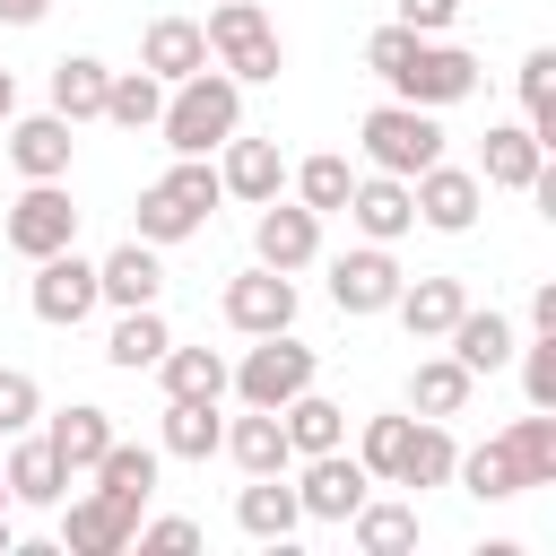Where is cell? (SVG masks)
Masks as SVG:
<instances>
[{
	"label": "cell",
	"instance_id": "obj_47",
	"mask_svg": "<svg viewBox=\"0 0 556 556\" xmlns=\"http://www.w3.org/2000/svg\"><path fill=\"white\" fill-rule=\"evenodd\" d=\"M530 330H556V278H547V287H530Z\"/></svg>",
	"mask_w": 556,
	"mask_h": 556
},
{
	"label": "cell",
	"instance_id": "obj_25",
	"mask_svg": "<svg viewBox=\"0 0 556 556\" xmlns=\"http://www.w3.org/2000/svg\"><path fill=\"white\" fill-rule=\"evenodd\" d=\"M156 469H165V452H156V443H122V434H113V443L96 452V469H87V478H96L113 504L148 513V495H156Z\"/></svg>",
	"mask_w": 556,
	"mask_h": 556
},
{
	"label": "cell",
	"instance_id": "obj_42",
	"mask_svg": "<svg viewBox=\"0 0 556 556\" xmlns=\"http://www.w3.org/2000/svg\"><path fill=\"white\" fill-rule=\"evenodd\" d=\"M513 365H521V400L530 408H556V330H530L513 348Z\"/></svg>",
	"mask_w": 556,
	"mask_h": 556
},
{
	"label": "cell",
	"instance_id": "obj_33",
	"mask_svg": "<svg viewBox=\"0 0 556 556\" xmlns=\"http://www.w3.org/2000/svg\"><path fill=\"white\" fill-rule=\"evenodd\" d=\"M217 434H226L217 400H165V417H156V452L165 460H208Z\"/></svg>",
	"mask_w": 556,
	"mask_h": 556
},
{
	"label": "cell",
	"instance_id": "obj_39",
	"mask_svg": "<svg viewBox=\"0 0 556 556\" xmlns=\"http://www.w3.org/2000/svg\"><path fill=\"white\" fill-rule=\"evenodd\" d=\"M287 182H295V200H304L313 217H339V208H348V191H356V165H348L339 148H321V156L287 165Z\"/></svg>",
	"mask_w": 556,
	"mask_h": 556
},
{
	"label": "cell",
	"instance_id": "obj_36",
	"mask_svg": "<svg viewBox=\"0 0 556 556\" xmlns=\"http://www.w3.org/2000/svg\"><path fill=\"white\" fill-rule=\"evenodd\" d=\"M452 460H460L452 417H417L408 426V452H400V486H452Z\"/></svg>",
	"mask_w": 556,
	"mask_h": 556
},
{
	"label": "cell",
	"instance_id": "obj_32",
	"mask_svg": "<svg viewBox=\"0 0 556 556\" xmlns=\"http://www.w3.org/2000/svg\"><path fill=\"white\" fill-rule=\"evenodd\" d=\"M104 87H113V70L96 52H61L52 61V113L61 122H104Z\"/></svg>",
	"mask_w": 556,
	"mask_h": 556
},
{
	"label": "cell",
	"instance_id": "obj_49",
	"mask_svg": "<svg viewBox=\"0 0 556 556\" xmlns=\"http://www.w3.org/2000/svg\"><path fill=\"white\" fill-rule=\"evenodd\" d=\"M9 547H17V530H9V513H0V556H9Z\"/></svg>",
	"mask_w": 556,
	"mask_h": 556
},
{
	"label": "cell",
	"instance_id": "obj_21",
	"mask_svg": "<svg viewBox=\"0 0 556 556\" xmlns=\"http://www.w3.org/2000/svg\"><path fill=\"white\" fill-rule=\"evenodd\" d=\"M96 295L113 304V313H130V304H156L165 295V261H156V243H113L104 261H96Z\"/></svg>",
	"mask_w": 556,
	"mask_h": 556
},
{
	"label": "cell",
	"instance_id": "obj_2",
	"mask_svg": "<svg viewBox=\"0 0 556 556\" xmlns=\"http://www.w3.org/2000/svg\"><path fill=\"white\" fill-rule=\"evenodd\" d=\"M217 165L208 156H174L148 191H139V208H130V235L139 243H156V252H174V243H191L208 217H217Z\"/></svg>",
	"mask_w": 556,
	"mask_h": 556
},
{
	"label": "cell",
	"instance_id": "obj_14",
	"mask_svg": "<svg viewBox=\"0 0 556 556\" xmlns=\"http://www.w3.org/2000/svg\"><path fill=\"white\" fill-rule=\"evenodd\" d=\"M217 313H226V330H235V339H261V330H295V278L252 261L243 278H226Z\"/></svg>",
	"mask_w": 556,
	"mask_h": 556
},
{
	"label": "cell",
	"instance_id": "obj_19",
	"mask_svg": "<svg viewBox=\"0 0 556 556\" xmlns=\"http://www.w3.org/2000/svg\"><path fill=\"white\" fill-rule=\"evenodd\" d=\"M235 530H243V539H261V547H287V539L304 530L295 478H287V469H269V478H243V486H235Z\"/></svg>",
	"mask_w": 556,
	"mask_h": 556
},
{
	"label": "cell",
	"instance_id": "obj_17",
	"mask_svg": "<svg viewBox=\"0 0 556 556\" xmlns=\"http://www.w3.org/2000/svg\"><path fill=\"white\" fill-rule=\"evenodd\" d=\"M217 191H226V200H243V208L278 200V191H287V156H278V139L235 130V139L217 148Z\"/></svg>",
	"mask_w": 556,
	"mask_h": 556
},
{
	"label": "cell",
	"instance_id": "obj_22",
	"mask_svg": "<svg viewBox=\"0 0 556 556\" xmlns=\"http://www.w3.org/2000/svg\"><path fill=\"white\" fill-rule=\"evenodd\" d=\"M35 426H43V443L61 452V469H70V478H87V469H96V452L113 443V408H96V400H70V408H43Z\"/></svg>",
	"mask_w": 556,
	"mask_h": 556
},
{
	"label": "cell",
	"instance_id": "obj_50",
	"mask_svg": "<svg viewBox=\"0 0 556 556\" xmlns=\"http://www.w3.org/2000/svg\"><path fill=\"white\" fill-rule=\"evenodd\" d=\"M0 513H9V478H0Z\"/></svg>",
	"mask_w": 556,
	"mask_h": 556
},
{
	"label": "cell",
	"instance_id": "obj_9",
	"mask_svg": "<svg viewBox=\"0 0 556 556\" xmlns=\"http://www.w3.org/2000/svg\"><path fill=\"white\" fill-rule=\"evenodd\" d=\"M408 200H417V226H434V235H469L478 208H486V182H478V165L434 156L426 174H408Z\"/></svg>",
	"mask_w": 556,
	"mask_h": 556
},
{
	"label": "cell",
	"instance_id": "obj_7",
	"mask_svg": "<svg viewBox=\"0 0 556 556\" xmlns=\"http://www.w3.org/2000/svg\"><path fill=\"white\" fill-rule=\"evenodd\" d=\"M26 304H35V321L43 330H78L104 295H96V261L78 252V243H61V252H43L35 261V278H26Z\"/></svg>",
	"mask_w": 556,
	"mask_h": 556
},
{
	"label": "cell",
	"instance_id": "obj_28",
	"mask_svg": "<svg viewBox=\"0 0 556 556\" xmlns=\"http://www.w3.org/2000/svg\"><path fill=\"white\" fill-rule=\"evenodd\" d=\"M174 348V330H165V313L156 304H130V313H113V330H104V365L113 374H156V356Z\"/></svg>",
	"mask_w": 556,
	"mask_h": 556
},
{
	"label": "cell",
	"instance_id": "obj_43",
	"mask_svg": "<svg viewBox=\"0 0 556 556\" xmlns=\"http://www.w3.org/2000/svg\"><path fill=\"white\" fill-rule=\"evenodd\" d=\"M35 417H43V382H35L26 365H0V443H9V434H26Z\"/></svg>",
	"mask_w": 556,
	"mask_h": 556
},
{
	"label": "cell",
	"instance_id": "obj_26",
	"mask_svg": "<svg viewBox=\"0 0 556 556\" xmlns=\"http://www.w3.org/2000/svg\"><path fill=\"white\" fill-rule=\"evenodd\" d=\"M139 70H156L165 87L191 78V70H208V35H200V17H148V35H139Z\"/></svg>",
	"mask_w": 556,
	"mask_h": 556
},
{
	"label": "cell",
	"instance_id": "obj_23",
	"mask_svg": "<svg viewBox=\"0 0 556 556\" xmlns=\"http://www.w3.org/2000/svg\"><path fill=\"white\" fill-rule=\"evenodd\" d=\"M443 348H452L469 374H504V365H513V348H521V330H513L495 304H460V321L443 330Z\"/></svg>",
	"mask_w": 556,
	"mask_h": 556
},
{
	"label": "cell",
	"instance_id": "obj_13",
	"mask_svg": "<svg viewBox=\"0 0 556 556\" xmlns=\"http://www.w3.org/2000/svg\"><path fill=\"white\" fill-rule=\"evenodd\" d=\"M365 495H374V478H365V460H356L348 443L295 460V504H304V521H348Z\"/></svg>",
	"mask_w": 556,
	"mask_h": 556
},
{
	"label": "cell",
	"instance_id": "obj_5",
	"mask_svg": "<svg viewBox=\"0 0 556 556\" xmlns=\"http://www.w3.org/2000/svg\"><path fill=\"white\" fill-rule=\"evenodd\" d=\"M356 148H365V165L374 174H426L434 156H443V113H426V104H400V96H382L365 122H356Z\"/></svg>",
	"mask_w": 556,
	"mask_h": 556
},
{
	"label": "cell",
	"instance_id": "obj_40",
	"mask_svg": "<svg viewBox=\"0 0 556 556\" xmlns=\"http://www.w3.org/2000/svg\"><path fill=\"white\" fill-rule=\"evenodd\" d=\"M504 452L521 469V486H556V408H530L504 426Z\"/></svg>",
	"mask_w": 556,
	"mask_h": 556
},
{
	"label": "cell",
	"instance_id": "obj_18",
	"mask_svg": "<svg viewBox=\"0 0 556 556\" xmlns=\"http://www.w3.org/2000/svg\"><path fill=\"white\" fill-rule=\"evenodd\" d=\"M365 243H400V235H417V200H408V182L400 174H356V191H348V208H339Z\"/></svg>",
	"mask_w": 556,
	"mask_h": 556
},
{
	"label": "cell",
	"instance_id": "obj_27",
	"mask_svg": "<svg viewBox=\"0 0 556 556\" xmlns=\"http://www.w3.org/2000/svg\"><path fill=\"white\" fill-rule=\"evenodd\" d=\"M539 165H547V148L530 139V122H495L486 148H478V182H486V191H530Z\"/></svg>",
	"mask_w": 556,
	"mask_h": 556
},
{
	"label": "cell",
	"instance_id": "obj_10",
	"mask_svg": "<svg viewBox=\"0 0 556 556\" xmlns=\"http://www.w3.org/2000/svg\"><path fill=\"white\" fill-rule=\"evenodd\" d=\"M0 235H9V252L43 261V252L78 243V200H70L61 182H26V191L9 200V217H0Z\"/></svg>",
	"mask_w": 556,
	"mask_h": 556
},
{
	"label": "cell",
	"instance_id": "obj_16",
	"mask_svg": "<svg viewBox=\"0 0 556 556\" xmlns=\"http://www.w3.org/2000/svg\"><path fill=\"white\" fill-rule=\"evenodd\" d=\"M0 478H9V504H26V513H52V504L70 495V469H61V452H52L35 426L0 443Z\"/></svg>",
	"mask_w": 556,
	"mask_h": 556
},
{
	"label": "cell",
	"instance_id": "obj_20",
	"mask_svg": "<svg viewBox=\"0 0 556 556\" xmlns=\"http://www.w3.org/2000/svg\"><path fill=\"white\" fill-rule=\"evenodd\" d=\"M460 304H469V278H452V269H434V278H400V295H391V313H400V330H408L417 348H434V339L460 321Z\"/></svg>",
	"mask_w": 556,
	"mask_h": 556
},
{
	"label": "cell",
	"instance_id": "obj_3",
	"mask_svg": "<svg viewBox=\"0 0 556 556\" xmlns=\"http://www.w3.org/2000/svg\"><path fill=\"white\" fill-rule=\"evenodd\" d=\"M304 382H321V348H304L295 330H261V339L235 356L226 400H243V408H287Z\"/></svg>",
	"mask_w": 556,
	"mask_h": 556
},
{
	"label": "cell",
	"instance_id": "obj_34",
	"mask_svg": "<svg viewBox=\"0 0 556 556\" xmlns=\"http://www.w3.org/2000/svg\"><path fill=\"white\" fill-rule=\"evenodd\" d=\"M513 87H521V122H530V139L556 148V43H530L521 70H513Z\"/></svg>",
	"mask_w": 556,
	"mask_h": 556
},
{
	"label": "cell",
	"instance_id": "obj_31",
	"mask_svg": "<svg viewBox=\"0 0 556 556\" xmlns=\"http://www.w3.org/2000/svg\"><path fill=\"white\" fill-rule=\"evenodd\" d=\"M348 530H356V547H365V556H408V547L426 539L417 504H400V495H365V504L348 513Z\"/></svg>",
	"mask_w": 556,
	"mask_h": 556
},
{
	"label": "cell",
	"instance_id": "obj_4",
	"mask_svg": "<svg viewBox=\"0 0 556 556\" xmlns=\"http://www.w3.org/2000/svg\"><path fill=\"white\" fill-rule=\"evenodd\" d=\"M200 35H208V61H217L235 87H269V78L287 70V43H278V26H269L261 0H217Z\"/></svg>",
	"mask_w": 556,
	"mask_h": 556
},
{
	"label": "cell",
	"instance_id": "obj_30",
	"mask_svg": "<svg viewBox=\"0 0 556 556\" xmlns=\"http://www.w3.org/2000/svg\"><path fill=\"white\" fill-rule=\"evenodd\" d=\"M278 426H287V452H295V460H304V452H339V443H348V408H339L321 382H304V391L278 408Z\"/></svg>",
	"mask_w": 556,
	"mask_h": 556
},
{
	"label": "cell",
	"instance_id": "obj_44",
	"mask_svg": "<svg viewBox=\"0 0 556 556\" xmlns=\"http://www.w3.org/2000/svg\"><path fill=\"white\" fill-rule=\"evenodd\" d=\"M130 539H139V547H165V556H191V547H200V521H182V513H156V521H139Z\"/></svg>",
	"mask_w": 556,
	"mask_h": 556
},
{
	"label": "cell",
	"instance_id": "obj_45",
	"mask_svg": "<svg viewBox=\"0 0 556 556\" xmlns=\"http://www.w3.org/2000/svg\"><path fill=\"white\" fill-rule=\"evenodd\" d=\"M391 17H400L408 35H452V26H460V0H391Z\"/></svg>",
	"mask_w": 556,
	"mask_h": 556
},
{
	"label": "cell",
	"instance_id": "obj_1",
	"mask_svg": "<svg viewBox=\"0 0 556 556\" xmlns=\"http://www.w3.org/2000/svg\"><path fill=\"white\" fill-rule=\"evenodd\" d=\"M156 130H165V148H174V156H217V148L243 130V87L208 61V70H191V78H174V87H165Z\"/></svg>",
	"mask_w": 556,
	"mask_h": 556
},
{
	"label": "cell",
	"instance_id": "obj_24",
	"mask_svg": "<svg viewBox=\"0 0 556 556\" xmlns=\"http://www.w3.org/2000/svg\"><path fill=\"white\" fill-rule=\"evenodd\" d=\"M217 452L243 469V478H269V469H295V452H287V426H278V408H243V417H226V434H217Z\"/></svg>",
	"mask_w": 556,
	"mask_h": 556
},
{
	"label": "cell",
	"instance_id": "obj_37",
	"mask_svg": "<svg viewBox=\"0 0 556 556\" xmlns=\"http://www.w3.org/2000/svg\"><path fill=\"white\" fill-rule=\"evenodd\" d=\"M452 486H460V495H478V504H513V495H530V486H521V469H513V452H504V434H495V443H478V452H460V460H452Z\"/></svg>",
	"mask_w": 556,
	"mask_h": 556
},
{
	"label": "cell",
	"instance_id": "obj_6",
	"mask_svg": "<svg viewBox=\"0 0 556 556\" xmlns=\"http://www.w3.org/2000/svg\"><path fill=\"white\" fill-rule=\"evenodd\" d=\"M391 96H400V104H426V113H452V104L478 96V52L452 43V35H417V52H408V70L391 78Z\"/></svg>",
	"mask_w": 556,
	"mask_h": 556
},
{
	"label": "cell",
	"instance_id": "obj_8",
	"mask_svg": "<svg viewBox=\"0 0 556 556\" xmlns=\"http://www.w3.org/2000/svg\"><path fill=\"white\" fill-rule=\"evenodd\" d=\"M0 148H9L17 182H70L78 122H61V113H9V122H0Z\"/></svg>",
	"mask_w": 556,
	"mask_h": 556
},
{
	"label": "cell",
	"instance_id": "obj_48",
	"mask_svg": "<svg viewBox=\"0 0 556 556\" xmlns=\"http://www.w3.org/2000/svg\"><path fill=\"white\" fill-rule=\"evenodd\" d=\"M9 113H17V78L0 70V122H9Z\"/></svg>",
	"mask_w": 556,
	"mask_h": 556
},
{
	"label": "cell",
	"instance_id": "obj_29",
	"mask_svg": "<svg viewBox=\"0 0 556 556\" xmlns=\"http://www.w3.org/2000/svg\"><path fill=\"white\" fill-rule=\"evenodd\" d=\"M469 391H478V374H469L452 348L408 365V417H460V408H469Z\"/></svg>",
	"mask_w": 556,
	"mask_h": 556
},
{
	"label": "cell",
	"instance_id": "obj_35",
	"mask_svg": "<svg viewBox=\"0 0 556 556\" xmlns=\"http://www.w3.org/2000/svg\"><path fill=\"white\" fill-rule=\"evenodd\" d=\"M226 356L217 348H165L156 356V382H165V400H226Z\"/></svg>",
	"mask_w": 556,
	"mask_h": 556
},
{
	"label": "cell",
	"instance_id": "obj_38",
	"mask_svg": "<svg viewBox=\"0 0 556 556\" xmlns=\"http://www.w3.org/2000/svg\"><path fill=\"white\" fill-rule=\"evenodd\" d=\"M156 113H165V78L156 70H113V87H104V122L113 130H156Z\"/></svg>",
	"mask_w": 556,
	"mask_h": 556
},
{
	"label": "cell",
	"instance_id": "obj_11",
	"mask_svg": "<svg viewBox=\"0 0 556 556\" xmlns=\"http://www.w3.org/2000/svg\"><path fill=\"white\" fill-rule=\"evenodd\" d=\"M252 261H261V269H287V278L313 269V261H321V217H313L304 200H287V191L261 200V208H252Z\"/></svg>",
	"mask_w": 556,
	"mask_h": 556
},
{
	"label": "cell",
	"instance_id": "obj_15",
	"mask_svg": "<svg viewBox=\"0 0 556 556\" xmlns=\"http://www.w3.org/2000/svg\"><path fill=\"white\" fill-rule=\"evenodd\" d=\"M52 513H61V547H70V556H122V547H130V530H139V513H130V504H113L104 486L61 495Z\"/></svg>",
	"mask_w": 556,
	"mask_h": 556
},
{
	"label": "cell",
	"instance_id": "obj_41",
	"mask_svg": "<svg viewBox=\"0 0 556 556\" xmlns=\"http://www.w3.org/2000/svg\"><path fill=\"white\" fill-rule=\"evenodd\" d=\"M408 408L400 417H365V434H356V460H365V478L374 486H400V452H408Z\"/></svg>",
	"mask_w": 556,
	"mask_h": 556
},
{
	"label": "cell",
	"instance_id": "obj_12",
	"mask_svg": "<svg viewBox=\"0 0 556 556\" xmlns=\"http://www.w3.org/2000/svg\"><path fill=\"white\" fill-rule=\"evenodd\" d=\"M400 252L391 243H356V252H339L330 261V304L348 313V321H374V313H391V295H400Z\"/></svg>",
	"mask_w": 556,
	"mask_h": 556
},
{
	"label": "cell",
	"instance_id": "obj_46",
	"mask_svg": "<svg viewBox=\"0 0 556 556\" xmlns=\"http://www.w3.org/2000/svg\"><path fill=\"white\" fill-rule=\"evenodd\" d=\"M52 0H0V26H43Z\"/></svg>",
	"mask_w": 556,
	"mask_h": 556
}]
</instances>
